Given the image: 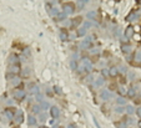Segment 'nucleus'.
<instances>
[{
    "label": "nucleus",
    "mask_w": 141,
    "mask_h": 128,
    "mask_svg": "<svg viewBox=\"0 0 141 128\" xmlns=\"http://www.w3.org/2000/svg\"><path fill=\"white\" fill-rule=\"evenodd\" d=\"M41 128H45V127H41Z\"/></svg>",
    "instance_id": "obj_1"
}]
</instances>
